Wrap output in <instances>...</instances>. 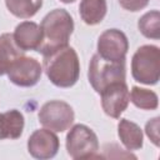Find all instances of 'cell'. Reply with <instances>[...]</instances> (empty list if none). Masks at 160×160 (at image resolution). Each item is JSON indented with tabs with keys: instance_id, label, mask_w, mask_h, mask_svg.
Listing matches in <instances>:
<instances>
[{
	"instance_id": "obj_16",
	"label": "cell",
	"mask_w": 160,
	"mask_h": 160,
	"mask_svg": "<svg viewBox=\"0 0 160 160\" xmlns=\"http://www.w3.org/2000/svg\"><path fill=\"white\" fill-rule=\"evenodd\" d=\"M8 10L16 18L30 19L42 6V0H5Z\"/></svg>"
},
{
	"instance_id": "obj_21",
	"label": "cell",
	"mask_w": 160,
	"mask_h": 160,
	"mask_svg": "<svg viewBox=\"0 0 160 160\" xmlns=\"http://www.w3.org/2000/svg\"><path fill=\"white\" fill-rule=\"evenodd\" d=\"M61 2H64V4H72V2H75L76 0H60Z\"/></svg>"
},
{
	"instance_id": "obj_5",
	"label": "cell",
	"mask_w": 160,
	"mask_h": 160,
	"mask_svg": "<svg viewBox=\"0 0 160 160\" xmlns=\"http://www.w3.org/2000/svg\"><path fill=\"white\" fill-rule=\"evenodd\" d=\"M65 145L69 156L72 159L94 158L99 150L96 134L84 124H76L70 128Z\"/></svg>"
},
{
	"instance_id": "obj_17",
	"label": "cell",
	"mask_w": 160,
	"mask_h": 160,
	"mask_svg": "<svg viewBox=\"0 0 160 160\" xmlns=\"http://www.w3.org/2000/svg\"><path fill=\"white\" fill-rule=\"evenodd\" d=\"M130 101L141 110H155L159 105L156 92L139 86H132L130 91Z\"/></svg>"
},
{
	"instance_id": "obj_14",
	"label": "cell",
	"mask_w": 160,
	"mask_h": 160,
	"mask_svg": "<svg viewBox=\"0 0 160 160\" xmlns=\"http://www.w3.org/2000/svg\"><path fill=\"white\" fill-rule=\"evenodd\" d=\"M22 51L14 40L12 34L5 32L0 35V76L8 74L11 65L24 55Z\"/></svg>"
},
{
	"instance_id": "obj_3",
	"label": "cell",
	"mask_w": 160,
	"mask_h": 160,
	"mask_svg": "<svg viewBox=\"0 0 160 160\" xmlns=\"http://www.w3.org/2000/svg\"><path fill=\"white\" fill-rule=\"evenodd\" d=\"M131 75L135 81L155 85L160 78V49L155 45L138 48L131 59Z\"/></svg>"
},
{
	"instance_id": "obj_7",
	"label": "cell",
	"mask_w": 160,
	"mask_h": 160,
	"mask_svg": "<svg viewBox=\"0 0 160 160\" xmlns=\"http://www.w3.org/2000/svg\"><path fill=\"white\" fill-rule=\"evenodd\" d=\"M98 54L111 61H125L129 41L126 35L119 29H108L98 39Z\"/></svg>"
},
{
	"instance_id": "obj_2",
	"label": "cell",
	"mask_w": 160,
	"mask_h": 160,
	"mask_svg": "<svg viewBox=\"0 0 160 160\" xmlns=\"http://www.w3.org/2000/svg\"><path fill=\"white\" fill-rule=\"evenodd\" d=\"M40 28L42 41L36 51L44 56L69 45V39L74 31V20L65 9H54L44 16Z\"/></svg>"
},
{
	"instance_id": "obj_11",
	"label": "cell",
	"mask_w": 160,
	"mask_h": 160,
	"mask_svg": "<svg viewBox=\"0 0 160 160\" xmlns=\"http://www.w3.org/2000/svg\"><path fill=\"white\" fill-rule=\"evenodd\" d=\"M15 44L22 50H38L42 41V31L40 25L34 21H22L16 25L12 32Z\"/></svg>"
},
{
	"instance_id": "obj_4",
	"label": "cell",
	"mask_w": 160,
	"mask_h": 160,
	"mask_svg": "<svg viewBox=\"0 0 160 160\" xmlns=\"http://www.w3.org/2000/svg\"><path fill=\"white\" fill-rule=\"evenodd\" d=\"M126 68L125 61H111L102 59L99 54H94L88 70V79L92 89L100 94L108 85L116 81H125Z\"/></svg>"
},
{
	"instance_id": "obj_18",
	"label": "cell",
	"mask_w": 160,
	"mask_h": 160,
	"mask_svg": "<svg viewBox=\"0 0 160 160\" xmlns=\"http://www.w3.org/2000/svg\"><path fill=\"white\" fill-rule=\"evenodd\" d=\"M138 28L145 38L158 40L160 38V12L158 10L145 12L139 19Z\"/></svg>"
},
{
	"instance_id": "obj_9",
	"label": "cell",
	"mask_w": 160,
	"mask_h": 160,
	"mask_svg": "<svg viewBox=\"0 0 160 160\" xmlns=\"http://www.w3.org/2000/svg\"><path fill=\"white\" fill-rule=\"evenodd\" d=\"M42 74V66L40 62L29 56H20L9 69L8 78L9 80L21 88H30L39 82Z\"/></svg>"
},
{
	"instance_id": "obj_8",
	"label": "cell",
	"mask_w": 160,
	"mask_h": 160,
	"mask_svg": "<svg viewBox=\"0 0 160 160\" xmlns=\"http://www.w3.org/2000/svg\"><path fill=\"white\" fill-rule=\"evenodd\" d=\"M100 98L104 112L112 119H119L130 102V91L125 81H116L108 85L100 92Z\"/></svg>"
},
{
	"instance_id": "obj_13",
	"label": "cell",
	"mask_w": 160,
	"mask_h": 160,
	"mask_svg": "<svg viewBox=\"0 0 160 160\" xmlns=\"http://www.w3.org/2000/svg\"><path fill=\"white\" fill-rule=\"evenodd\" d=\"M118 135L122 145L129 151L139 150L142 148L144 135L138 124L128 119H120L118 124Z\"/></svg>"
},
{
	"instance_id": "obj_20",
	"label": "cell",
	"mask_w": 160,
	"mask_h": 160,
	"mask_svg": "<svg viewBox=\"0 0 160 160\" xmlns=\"http://www.w3.org/2000/svg\"><path fill=\"white\" fill-rule=\"evenodd\" d=\"M150 0H119V4L121 8H124L128 11H140L142 10Z\"/></svg>"
},
{
	"instance_id": "obj_15",
	"label": "cell",
	"mask_w": 160,
	"mask_h": 160,
	"mask_svg": "<svg viewBox=\"0 0 160 160\" xmlns=\"http://www.w3.org/2000/svg\"><path fill=\"white\" fill-rule=\"evenodd\" d=\"M106 0H81L79 14L86 25H96L101 22L106 15Z\"/></svg>"
},
{
	"instance_id": "obj_1",
	"label": "cell",
	"mask_w": 160,
	"mask_h": 160,
	"mask_svg": "<svg viewBox=\"0 0 160 160\" xmlns=\"http://www.w3.org/2000/svg\"><path fill=\"white\" fill-rule=\"evenodd\" d=\"M42 70L48 79L58 88H71L80 76L78 52L71 46H64L42 56Z\"/></svg>"
},
{
	"instance_id": "obj_12",
	"label": "cell",
	"mask_w": 160,
	"mask_h": 160,
	"mask_svg": "<svg viewBox=\"0 0 160 160\" xmlns=\"http://www.w3.org/2000/svg\"><path fill=\"white\" fill-rule=\"evenodd\" d=\"M25 120L24 115L16 110L11 109L0 114V140L11 139L15 140L21 136L24 130Z\"/></svg>"
},
{
	"instance_id": "obj_19",
	"label": "cell",
	"mask_w": 160,
	"mask_h": 160,
	"mask_svg": "<svg viewBox=\"0 0 160 160\" xmlns=\"http://www.w3.org/2000/svg\"><path fill=\"white\" fill-rule=\"evenodd\" d=\"M159 121H160V118L156 116L149 120L145 125V132L155 146H159Z\"/></svg>"
},
{
	"instance_id": "obj_6",
	"label": "cell",
	"mask_w": 160,
	"mask_h": 160,
	"mask_svg": "<svg viewBox=\"0 0 160 160\" xmlns=\"http://www.w3.org/2000/svg\"><path fill=\"white\" fill-rule=\"evenodd\" d=\"M39 122L54 132H64L74 122L75 114L72 108L62 100H50L39 110Z\"/></svg>"
},
{
	"instance_id": "obj_10",
	"label": "cell",
	"mask_w": 160,
	"mask_h": 160,
	"mask_svg": "<svg viewBox=\"0 0 160 160\" xmlns=\"http://www.w3.org/2000/svg\"><path fill=\"white\" fill-rule=\"evenodd\" d=\"M60 148L58 135L49 129H38L28 139L29 154L39 160L54 158Z\"/></svg>"
}]
</instances>
